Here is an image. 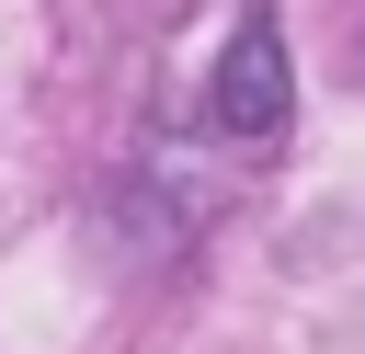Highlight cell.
I'll list each match as a JSON object with an SVG mask.
<instances>
[{"instance_id": "obj_1", "label": "cell", "mask_w": 365, "mask_h": 354, "mask_svg": "<svg viewBox=\"0 0 365 354\" xmlns=\"http://www.w3.org/2000/svg\"><path fill=\"white\" fill-rule=\"evenodd\" d=\"M205 114H217V137H228V148H274V137H285V114H297V80H285V34H274V11H262V0L228 23Z\"/></svg>"}]
</instances>
